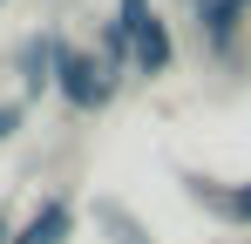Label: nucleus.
<instances>
[{
  "label": "nucleus",
  "instance_id": "1",
  "mask_svg": "<svg viewBox=\"0 0 251 244\" xmlns=\"http://www.w3.org/2000/svg\"><path fill=\"white\" fill-rule=\"evenodd\" d=\"M116 21L129 27V61H136L143 75H163L170 68V34H163V21L150 14V0H123Z\"/></svg>",
  "mask_w": 251,
  "mask_h": 244
},
{
  "label": "nucleus",
  "instance_id": "2",
  "mask_svg": "<svg viewBox=\"0 0 251 244\" xmlns=\"http://www.w3.org/2000/svg\"><path fill=\"white\" fill-rule=\"evenodd\" d=\"M54 81H61V95H68L75 109L109 102V81H102V68H95L88 54H75V48H61V41H54Z\"/></svg>",
  "mask_w": 251,
  "mask_h": 244
},
{
  "label": "nucleus",
  "instance_id": "3",
  "mask_svg": "<svg viewBox=\"0 0 251 244\" xmlns=\"http://www.w3.org/2000/svg\"><path fill=\"white\" fill-rule=\"evenodd\" d=\"M251 14V0H197V21H204V34L224 48V41L238 34V21Z\"/></svg>",
  "mask_w": 251,
  "mask_h": 244
},
{
  "label": "nucleus",
  "instance_id": "4",
  "mask_svg": "<svg viewBox=\"0 0 251 244\" xmlns=\"http://www.w3.org/2000/svg\"><path fill=\"white\" fill-rule=\"evenodd\" d=\"M61 238H68V203H41L14 244H61Z\"/></svg>",
  "mask_w": 251,
  "mask_h": 244
},
{
  "label": "nucleus",
  "instance_id": "5",
  "mask_svg": "<svg viewBox=\"0 0 251 244\" xmlns=\"http://www.w3.org/2000/svg\"><path fill=\"white\" fill-rule=\"evenodd\" d=\"M224 210H231V217H251V183H245V190H231V197H224Z\"/></svg>",
  "mask_w": 251,
  "mask_h": 244
},
{
  "label": "nucleus",
  "instance_id": "6",
  "mask_svg": "<svg viewBox=\"0 0 251 244\" xmlns=\"http://www.w3.org/2000/svg\"><path fill=\"white\" fill-rule=\"evenodd\" d=\"M0 238H7V231H0Z\"/></svg>",
  "mask_w": 251,
  "mask_h": 244
}]
</instances>
